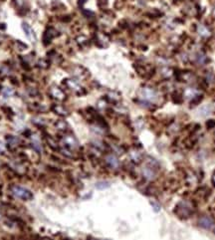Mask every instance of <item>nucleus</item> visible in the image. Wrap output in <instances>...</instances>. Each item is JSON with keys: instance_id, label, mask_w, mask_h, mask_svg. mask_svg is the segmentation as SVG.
<instances>
[{"instance_id": "obj_28", "label": "nucleus", "mask_w": 215, "mask_h": 240, "mask_svg": "<svg viewBox=\"0 0 215 240\" xmlns=\"http://www.w3.org/2000/svg\"><path fill=\"white\" fill-rule=\"evenodd\" d=\"M162 72H165V73H162V75H165V77H169V76H171V73H172V71L170 68H163V69L161 70Z\"/></svg>"}, {"instance_id": "obj_10", "label": "nucleus", "mask_w": 215, "mask_h": 240, "mask_svg": "<svg viewBox=\"0 0 215 240\" xmlns=\"http://www.w3.org/2000/svg\"><path fill=\"white\" fill-rule=\"evenodd\" d=\"M66 85L71 89V90H73V91L80 92V91L82 90V88H81L80 84L78 83L77 81L72 80V79H70V80H66Z\"/></svg>"}, {"instance_id": "obj_31", "label": "nucleus", "mask_w": 215, "mask_h": 240, "mask_svg": "<svg viewBox=\"0 0 215 240\" xmlns=\"http://www.w3.org/2000/svg\"><path fill=\"white\" fill-rule=\"evenodd\" d=\"M205 56H203V55H200V56L197 57V60H198L199 63H204V61H205Z\"/></svg>"}, {"instance_id": "obj_18", "label": "nucleus", "mask_w": 215, "mask_h": 240, "mask_svg": "<svg viewBox=\"0 0 215 240\" xmlns=\"http://www.w3.org/2000/svg\"><path fill=\"white\" fill-rule=\"evenodd\" d=\"M55 127H56V129L59 130V131L65 132V131H67V129H68V124L65 121H63V120H59V121L56 122Z\"/></svg>"}, {"instance_id": "obj_17", "label": "nucleus", "mask_w": 215, "mask_h": 240, "mask_svg": "<svg viewBox=\"0 0 215 240\" xmlns=\"http://www.w3.org/2000/svg\"><path fill=\"white\" fill-rule=\"evenodd\" d=\"M183 95H184V97H186V98H188V99H190V98L194 99V98L196 97V95H197V91L195 90V89L188 88V89H186V90L184 91Z\"/></svg>"}, {"instance_id": "obj_6", "label": "nucleus", "mask_w": 215, "mask_h": 240, "mask_svg": "<svg viewBox=\"0 0 215 240\" xmlns=\"http://www.w3.org/2000/svg\"><path fill=\"white\" fill-rule=\"evenodd\" d=\"M22 29L24 30V32H25L27 38H28L30 41H32L33 43L36 42V36H35V33L32 30V28L30 27V25H28L27 23L23 22L22 23Z\"/></svg>"}, {"instance_id": "obj_24", "label": "nucleus", "mask_w": 215, "mask_h": 240, "mask_svg": "<svg viewBox=\"0 0 215 240\" xmlns=\"http://www.w3.org/2000/svg\"><path fill=\"white\" fill-rule=\"evenodd\" d=\"M2 94H3V97L9 98L10 96H11V95L13 94V91L11 90V89H9V88H5V89H3Z\"/></svg>"}, {"instance_id": "obj_1", "label": "nucleus", "mask_w": 215, "mask_h": 240, "mask_svg": "<svg viewBox=\"0 0 215 240\" xmlns=\"http://www.w3.org/2000/svg\"><path fill=\"white\" fill-rule=\"evenodd\" d=\"M12 192L18 198L23 199V200H29L33 197V194L31 193V191L22 186H14L12 188Z\"/></svg>"}, {"instance_id": "obj_5", "label": "nucleus", "mask_w": 215, "mask_h": 240, "mask_svg": "<svg viewBox=\"0 0 215 240\" xmlns=\"http://www.w3.org/2000/svg\"><path fill=\"white\" fill-rule=\"evenodd\" d=\"M198 224H199L200 227H202L204 229H210L213 226V224H214V220L211 217L204 215V216L199 218Z\"/></svg>"}, {"instance_id": "obj_13", "label": "nucleus", "mask_w": 215, "mask_h": 240, "mask_svg": "<svg viewBox=\"0 0 215 240\" xmlns=\"http://www.w3.org/2000/svg\"><path fill=\"white\" fill-rule=\"evenodd\" d=\"M54 33H55V30L52 29V28H49L45 32V35H44V43H45L46 45H48V44L51 42V40H52L53 37L55 36V34Z\"/></svg>"}, {"instance_id": "obj_19", "label": "nucleus", "mask_w": 215, "mask_h": 240, "mask_svg": "<svg viewBox=\"0 0 215 240\" xmlns=\"http://www.w3.org/2000/svg\"><path fill=\"white\" fill-rule=\"evenodd\" d=\"M74 75L78 78H84L86 76V70L82 67H76L74 70Z\"/></svg>"}, {"instance_id": "obj_23", "label": "nucleus", "mask_w": 215, "mask_h": 240, "mask_svg": "<svg viewBox=\"0 0 215 240\" xmlns=\"http://www.w3.org/2000/svg\"><path fill=\"white\" fill-rule=\"evenodd\" d=\"M47 143H48V145H49V146L52 147L53 150H57V143H55V140H54L52 138L48 136V138H47Z\"/></svg>"}, {"instance_id": "obj_25", "label": "nucleus", "mask_w": 215, "mask_h": 240, "mask_svg": "<svg viewBox=\"0 0 215 240\" xmlns=\"http://www.w3.org/2000/svg\"><path fill=\"white\" fill-rule=\"evenodd\" d=\"M32 122H33L35 125L39 126V127H42V126L45 125V122H44L43 120H42V119H40V118H34Z\"/></svg>"}, {"instance_id": "obj_14", "label": "nucleus", "mask_w": 215, "mask_h": 240, "mask_svg": "<svg viewBox=\"0 0 215 240\" xmlns=\"http://www.w3.org/2000/svg\"><path fill=\"white\" fill-rule=\"evenodd\" d=\"M31 146L33 147L34 150H37V152H41L42 150V146H41V143L39 142L38 138L36 136H33L31 138Z\"/></svg>"}, {"instance_id": "obj_34", "label": "nucleus", "mask_w": 215, "mask_h": 240, "mask_svg": "<svg viewBox=\"0 0 215 240\" xmlns=\"http://www.w3.org/2000/svg\"><path fill=\"white\" fill-rule=\"evenodd\" d=\"M214 233H215V228H214Z\"/></svg>"}, {"instance_id": "obj_33", "label": "nucleus", "mask_w": 215, "mask_h": 240, "mask_svg": "<svg viewBox=\"0 0 215 240\" xmlns=\"http://www.w3.org/2000/svg\"><path fill=\"white\" fill-rule=\"evenodd\" d=\"M212 183L215 186V173H214V174L212 176Z\"/></svg>"}, {"instance_id": "obj_20", "label": "nucleus", "mask_w": 215, "mask_h": 240, "mask_svg": "<svg viewBox=\"0 0 215 240\" xmlns=\"http://www.w3.org/2000/svg\"><path fill=\"white\" fill-rule=\"evenodd\" d=\"M211 111H212V109H211L210 106H204V107H202L200 109V111L199 113L202 116H207V115H209Z\"/></svg>"}, {"instance_id": "obj_4", "label": "nucleus", "mask_w": 215, "mask_h": 240, "mask_svg": "<svg viewBox=\"0 0 215 240\" xmlns=\"http://www.w3.org/2000/svg\"><path fill=\"white\" fill-rule=\"evenodd\" d=\"M175 212L179 216H188L191 213V207L189 206V204L187 202H181V203L177 205Z\"/></svg>"}, {"instance_id": "obj_26", "label": "nucleus", "mask_w": 215, "mask_h": 240, "mask_svg": "<svg viewBox=\"0 0 215 240\" xmlns=\"http://www.w3.org/2000/svg\"><path fill=\"white\" fill-rule=\"evenodd\" d=\"M87 38L85 36H79L77 38V43L78 44H80V45H84V44H86L87 43Z\"/></svg>"}, {"instance_id": "obj_22", "label": "nucleus", "mask_w": 215, "mask_h": 240, "mask_svg": "<svg viewBox=\"0 0 215 240\" xmlns=\"http://www.w3.org/2000/svg\"><path fill=\"white\" fill-rule=\"evenodd\" d=\"M109 99L114 102H117L119 100V95L116 93V92H111V93L109 94Z\"/></svg>"}, {"instance_id": "obj_3", "label": "nucleus", "mask_w": 215, "mask_h": 240, "mask_svg": "<svg viewBox=\"0 0 215 240\" xmlns=\"http://www.w3.org/2000/svg\"><path fill=\"white\" fill-rule=\"evenodd\" d=\"M139 95H141V98L143 99L145 101H153L156 99V93L155 90H152L151 88H143L139 92Z\"/></svg>"}, {"instance_id": "obj_11", "label": "nucleus", "mask_w": 215, "mask_h": 240, "mask_svg": "<svg viewBox=\"0 0 215 240\" xmlns=\"http://www.w3.org/2000/svg\"><path fill=\"white\" fill-rule=\"evenodd\" d=\"M52 110L56 113L57 115H59L61 117H67L68 115H69V113H68L67 110L65 109L64 107H62L61 105H55V106H53Z\"/></svg>"}, {"instance_id": "obj_30", "label": "nucleus", "mask_w": 215, "mask_h": 240, "mask_svg": "<svg viewBox=\"0 0 215 240\" xmlns=\"http://www.w3.org/2000/svg\"><path fill=\"white\" fill-rule=\"evenodd\" d=\"M5 150H6L5 146L3 145V143L0 142V155H2V153H5Z\"/></svg>"}, {"instance_id": "obj_29", "label": "nucleus", "mask_w": 215, "mask_h": 240, "mask_svg": "<svg viewBox=\"0 0 215 240\" xmlns=\"http://www.w3.org/2000/svg\"><path fill=\"white\" fill-rule=\"evenodd\" d=\"M206 126H207L208 129L214 128V127H215V121H214V120H209V121L206 123Z\"/></svg>"}, {"instance_id": "obj_32", "label": "nucleus", "mask_w": 215, "mask_h": 240, "mask_svg": "<svg viewBox=\"0 0 215 240\" xmlns=\"http://www.w3.org/2000/svg\"><path fill=\"white\" fill-rule=\"evenodd\" d=\"M105 107H106V102L105 101L99 102V108H105Z\"/></svg>"}, {"instance_id": "obj_7", "label": "nucleus", "mask_w": 215, "mask_h": 240, "mask_svg": "<svg viewBox=\"0 0 215 240\" xmlns=\"http://www.w3.org/2000/svg\"><path fill=\"white\" fill-rule=\"evenodd\" d=\"M51 95H52L53 98H55L58 101H63L65 100V98H66V95L64 94V92L57 87L51 88Z\"/></svg>"}, {"instance_id": "obj_27", "label": "nucleus", "mask_w": 215, "mask_h": 240, "mask_svg": "<svg viewBox=\"0 0 215 240\" xmlns=\"http://www.w3.org/2000/svg\"><path fill=\"white\" fill-rule=\"evenodd\" d=\"M151 205L152 206L153 210H155V212H158V211L160 210V205L158 203V202H155V201H151Z\"/></svg>"}, {"instance_id": "obj_9", "label": "nucleus", "mask_w": 215, "mask_h": 240, "mask_svg": "<svg viewBox=\"0 0 215 240\" xmlns=\"http://www.w3.org/2000/svg\"><path fill=\"white\" fill-rule=\"evenodd\" d=\"M142 174H143V176H145L146 179H148V180L153 179L155 176V170H153V169L151 166L145 167V169H142Z\"/></svg>"}, {"instance_id": "obj_2", "label": "nucleus", "mask_w": 215, "mask_h": 240, "mask_svg": "<svg viewBox=\"0 0 215 240\" xmlns=\"http://www.w3.org/2000/svg\"><path fill=\"white\" fill-rule=\"evenodd\" d=\"M63 143L65 147L70 150H75L79 146V143H78V140H76L74 136L72 135H67L63 138Z\"/></svg>"}, {"instance_id": "obj_21", "label": "nucleus", "mask_w": 215, "mask_h": 240, "mask_svg": "<svg viewBox=\"0 0 215 240\" xmlns=\"http://www.w3.org/2000/svg\"><path fill=\"white\" fill-rule=\"evenodd\" d=\"M109 186H110V183L108 181H100V182H97V184H96V187L98 189H105V188H108Z\"/></svg>"}, {"instance_id": "obj_15", "label": "nucleus", "mask_w": 215, "mask_h": 240, "mask_svg": "<svg viewBox=\"0 0 215 240\" xmlns=\"http://www.w3.org/2000/svg\"><path fill=\"white\" fill-rule=\"evenodd\" d=\"M197 32H198L199 35L202 36V37H209L210 36L209 29L204 25H199L198 27H197Z\"/></svg>"}, {"instance_id": "obj_12", "label": "nucleus", "mask_w": 215, "mask_h": 240, "mask_svg": "<svg viewBox=\"0 0 215 240\" xmlns=\"http://www.w3.org/2000/svg\"><path fill=\"white\" fill-rule=\"evenodd\" d=\"M129 157H131V159L134 163H141V160L142 159V155L138 152V150H132V152L129 153Z\"/></svg>"}, {"instance_id": "obj_16", "label": "nucleus", "mask_w": 215, "mask_h": 240, "mask_svg": "<svg viewBox=\"0 0 215 240\" xmlns=\"http://www.w3.org/2000/svg\"><path fill=\"white\" fill-rule=\"evenodd\" d=\"M6 140H7L8 145L11 146H18L20 143V140L13 136H6Z\"/></svg>"}, {"instance_id": "obj_8", "label": "nucleus", "mask_w": 215, "mask_h": 240, "mask_svg": "<svg viewBox=\"0 0 215 240\" xmlns=\"http://www.w3.org/2000/svg\"><path fill=\"white\" fill-rule=\"evenodd\" d=\"M106 162H107V163L111 167H112V169H117V167H119V162L118 157L114 155L107 156V157H106Z\"/></svg>"}]
</instances>
